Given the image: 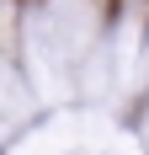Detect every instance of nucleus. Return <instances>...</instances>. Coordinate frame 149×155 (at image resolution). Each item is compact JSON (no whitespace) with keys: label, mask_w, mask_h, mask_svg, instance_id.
I'll use <instances>...</instances> for the list:
<instances>
[]
</instances>
